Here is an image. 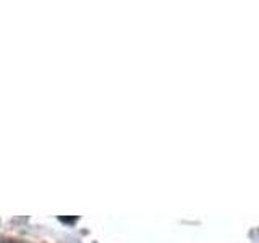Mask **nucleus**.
Here are the masks:
<instances>
[{"mask_svg": "<svg viewBox=\"0 0 259 243\" xmlns=\"http://www.w3.org/2000/svg\"><path fill=\"white\" fill-rule=\"evenodd\" d=\"M0 243H20V241H16V240H0Z\"/></svg>", "mask_w": 259, "mask_h": 243, "instance_id": "nucleus-1", "label": "nucleus"}]
</instances>
